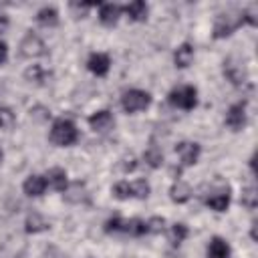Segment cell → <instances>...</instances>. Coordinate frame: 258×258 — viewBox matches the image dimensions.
<instances>
[{"mask_svg": "<svg viewBox=\"0 0 258 258\" xmlns=\"http://www.w3.org/2000/svg\"><path fill=\"white\" fill-rule=\"evenodd\" d=\"M79 139V129L71 119H56L50 127V141L58 147H67L73 145Z\"/></svg>", "mask_w": 258, "mask_h": 258, "instance_id": "1", "label": "cell"}, {"mask_svg": "<svg viewBox=\"0 0 258 258\" xmlns=\"http://www.w3.org/2000/svg\"><path fill=\"white\" fill-rule=\"evenodd\" d=\"M242 22V10L238 12H220L214 20V38H226L230 36Z\"/></svg>", "mask_w": 258, "mask_h": 258, "instance_id": "2", "label": "cell"}, {"mask_svg": "<svg viewBox=\"0 0 258 258\" xmlns=\"http://www.w3.org/2000/svg\"><path fill=\"white\" fill-rule=\"evenodd\" d=\"M167 101H169L173 107H177V109L189 111V109H194V107L198 105V91H196V87H191V85L175 87V89L169 91Z\"/></svg>", "mask_w": 258, "mask_h": 258, "instance_id": "3", "label": "cell"}, {"mask_svg": "<svg viewBox=\"0 0 258 258\" xmlns=\"http://www.w3.org/2000/svg\"><path fill=\"white\" fill-rule=\"evenodd\" d=\"M151 103V95L141 89H129L121 95V107L125 113H137L147 109Z\"/></svg>", "mask_w": 258, "mask_h": 258, "instance_id": "4", "label": "cell"}, {"mask_svg": "<svg viewBox=\"0 0 258 258\" xmlns=\"http://www.w3.org/2000/svg\"><path fill=\"white\" fill-rule=\"evenodd\" d=\"M224 77L232 85H236V87L244 85L248 81V67H246V62L240 56H228L224 60Z\"/></svg>", "mask_w": 258, "mask_h": 258, "instance_id": "5", "label": "cell"}, {"mask_svg": "<svg viewBox=\"0 0 258 258\" xmlns=\"http://www.w3.org/2000/svg\"><path fill=\"white\" fill-rule=\"evenodd\" d=\"M20 54L26 56V58H38V56H44L46 54V44L44 40L34 34V32H26L24 38L20 40Z\"/></svg>", "mask_w": 258, "mask_h": 258, "instance_id": "6", "label": "cell"}, {"mask_svg": "<svg viewBox=\"0 0 258 258\" xmlns=\"http://www.w3.org/2000/svg\"><path fill=\"white\" fill-rule=\"evenodd\" d=\"M206 206L216 210V212H226L230 206V187L228 183H220L216 187H212L210 196L206 198Z\"/></svg>", "mask_w": 258, "mask_h": 258, "instance_id": "7", "label": "cell"}, {"mask_svg": "<svg viewBox=\"0 0 258 258\" xmlns=\"http://www.w3.org/2000/svg\"><path fill=\"white\" fill-rule=\"evenodd\" d=\"M224 123L232 129V131H240L246 125V105L244 103H234L224 117Z\"/></svg>", "mask_w": 258, "mask_h": 258, "instance_id": "8", "label": "cell"}, {"mask_svg": "<svg viewBox=\"0 0 258 258\" xmlns=\"http://www.w3.org/2000/svg\"><path fill=\"white\" fill-rule=\"evenodd\" d=\"M200 151H202V147L196 141H181V143L175 145V153L179 155V161H181L183 167L194 165L200 157Z\"/></svg>", "mask_w": 258, "mask_h": 258, "instance_id": "9", "label": "cell"}, {"mask_svg": "<svg viewBox=\"0 0 258 258\" xmlns=\"http://www.w3.org/2000/svg\"><path fill=\"white\" fill-rule=\"evenodd\" d=\"M89 125H91V129L97 131V133H107V131L113 129L115 117H113L111 111L103 109V111H97V113H93V115L89 117Z\"/></svg>", "mask_w": 258, "mask_h": 258, "instance_id": "10", "label": "cell"}, {"mask_svg": "<svg viewBox=\"0 0 258 258\" xmlns=\"http://www.w3.org/2000/svg\"><path fill=\"white\" fill-rule=\"evenodd\" d=\"M62 196L69 204H87L89 202V189L83 181H71L67 185V189L62 191Z\"/></svg>", "mask_w": 258, "mask_h": 258, "instance_id": "11", "label": "cell"}, {"mask_svg": "<svg viewBox=\"0 0 258 258\" xmlns=\"http://www.w3.org/2000/svg\"><path fill=\"white\" fill-rule=\"evenodd\" d=\"M109 67H111V58L105 52H93L87 60V69L97 77H105L109 73Z\"/></svg>", "mask_w": 258, "mask_h": 258, "instance_id": "12", "label": "cell"}, {"mask_svg": "<svg viewBox=\"0 0 258 258\" xmlns=\"http://www.w3.org/2000/svg\"><path fill=\"white\" fill-rule=\"evenodd\" d=\"M121 12H123V8L119 4H113V2L101 4V8H99V20L105 26H115L117 20H119V16H121Z\"/></svg>", "mask_w": 258, "mask_h": 258, "instance_id": "13", "label": "cell"}, {"mask_svg": "<svg viewBox=\"0 0 258 258\" xmlns=\"http://www.w3.org/2000/svg\"><path fill=\"white\" fill-rule=\"evenodd\" d=\"M46 179V185H50L54 191H64L67 185H69V179H67V171L62 167H50L44 175Z\"/></svg>", "mask_w": 258, "mask_h": 258, "instance_id": "14", "label": "cell"}, {"mask_svg": "<svg viewBox=\"0 0 258 258\" xmlns=\"http://www.w3.org/2000/svg\"><path fill=\"white\" fill-rule=\"evenodd\" d=\"M22 189H24L26 196H30V198H38V196H42L44 189H46V179H44L42 175L32 173V175H28V177L24 179Z\"/></svg>", "mask_w": 258, "mask_h": 258, "instance_id": "15", "label": "cell"}, {"mask_svg": "<svg viewBox=\"0 0 258 258\" xmlns=\"http://www.w3.org/2000/svg\"><path fill=\"white\" fill-rule=\"evenodd\" d=\"M48 228H50L48 220H46L42 214H38V212H30V214L26 216V220H24V230H26L28 234H40V232H44V230H48Z\"/></svg>", "mask_w": 258, "mask_h": 258, "instance_id": "16", "label": "cell"}, {"mask_svg": "<svg viewBox=\"0 0 258 258\" xmlns=\"http://www.w3.org/2000/svg\"><path fill=\"white\" fill-rule=\"evenodd\" d=\"M194 46L189 44V42H183V44H179L177 48H175V52H173V62H175V67L177 69H187L191 62H194Z\"/></svg>", "mask_w": 258, "mask_h": 258, "instance_id": "17", "label": "cell"}, {"mask_svg": "<svg viewBox=\"0 0 258 258\" xmlns=\"http://www.w3.org/2000/svg\"><path fill=\"white\" fill-rule=\"evenodd\" d=\"M169 198L175 202V204H185L189 198H191V187L187 181L183 179H175L169 187Z\"/></svg>", "mask_w": 258, "mask_h": 258, "instance_id": "18", "label": "cell"}, {"mask_svg": "<svg viewBox=\"0 0 258 258\" xmlns=\"http://www.w3.org/2000/svg\"><path fill=\"white\" fill-rule=\"evenodd\" d=\"M208 258H230V244L224 238L214 236L208 244Z\"/></svg>", "mask_w": 258, "mask_h": 258, "instance_id": "19", "label": "cell"}, {"mask_svg": "<svg viewBox=\"0 0 258 258\" xmlns=\"http://www.w3.org/2000/svg\"><path fill=\"white\" fill-rule=\"evenodd\" d=\"M125 12L129 16V20L133 22H143L147 18V12H149V6L143 2V0H133L125 6Z\"/></svg>", "mask_w": 258, "mask_h": 258, "instance_id": "20", "label": "cell"}, {"mask_svg": "<svg viewBox=\"0 0 258 258\" xmlns=\"http://www.w3.org/2000/svg\"><path fill=\"white\" fill-rule=\"evenodd\" d=\"M36 22H38L40 26H46V28L56 26V24H58V12H56V8H52V6L40 8V10L36 12Z\"/></svg>", "mask_w": 258, "mask_h": 258, "instance_id": "21", "label": "cell"}, {"mask_svg": "<svg viewBox=\"0 0 258 258\" xmlns=\"http://www.w3.org/2000/svg\"><path fill=\"white\" fill-rule=\"evenodd\" d=\"M143 159H145V163H147L149 167L157 169V167H161V163H163V151H161V149H159L155 143H151V145L145 149Z\"/></svg>", "mask_w": 258, "mask_h": 258, "instance_id": "22", "label": "cell"}, {"mask_svg": "<svg viewBox=\"0 0 258 258\" xmlns=\"http://www.w3.org/2000/svg\"><path fill=\"white\" fill-rule=\"evenodd\" d=\"M125 234H131V236H143V234H147V222L145 220H139V218L125 220Z\"/></svg>", "mask_w": 258, "mask_h": 258, "instance_id": "23", "label": "cell"}, {"mask_svg": "<svg viewBox=\"0 0 258 258\" xmlns=\"http://www.w3.org/2000/svg\"><path fill=\"white\" fill-rule=\"evenodd\" d=\"M240 202H242L244 208L254 210V208L258 206V191H256V187H254V185L244 187V189H242V196H240Z\"/></svg>", "mask_w": 258, "mask_h": 258, "instance_id": "24", "label": "cell"}, {"mask_svg": "<svg viewBox=\"0 0 258 258\" xmlns=\"http://www.w3.org/2000/svg\"><path fill=\"white\" fill-rule=\"evenodd\" d=\"M24 79H26L28 83L42 85L44 79H46V73H44V69H42L40 64H32V67H28V69L24 71Z\"/></svg>", "mask_w": 258, "mask_h": 258, "instance_id": "25", "label": "cell"}, {"mask_svg": "<svg viewBox=\"0 0 258 258\" xmlns=\"http://www.w3.org/2000/svg\"><path fill=\"white\" fill-rule=\"evenodd\" d=\"M185 238H187V226H185V224H181V222L173 224V226H171V230H169V242H171L173 246H179Z\"/></svg>", "mask_w": 258, "mask_h": 258, "instance_id": "26", "label": "cell"}, {"mask_svg": "<svg viewBox=\"0 0 258 258\" xmlns=\"http://www.w3.org/2000/svg\"><path fill=\"white\" fill-rule=\"evenodd\" d=\"M16 123V115L10 107H0V129H12Z\"/></svg>", "mask_w": 258, "mask_h": 258, "instance_id": "27", "label": "cell"}, {"mask_svg": "<svg viewBox=\"0 0 258 258\" xmlns=\"http://www.w3.org/2000/svg\"><path fill=\"white\" fill-rule=\"evenodd\" d=\"M113 196L117 200H129L133 198V191H131V183L129 181H117L113 185Z\"/></svg>", "mask_w": 258, "mask_h": 258, "instance_id": "28", "label": "cell"}, {"mask_svg": "<svg viewBox=\"0 0 258 258\" xmlns=\"http://www.w3.org/2000/svg\"><path fill=\"white\" fill-rule=\"evenodd\" d=\"M131 191H133V198H139V200H145L151 191L149 183L145 179H137L135 183H131Z\"/></svg>", "mask_w": 258, "mask_h": 258, "instance_id": "29", "label": "cell"}, {"mask_svg": "<svg viewBox=\"0 0 258 258\" xmlns=\"http://www.w3.org/2000/svg\"><path fill=\"white\" fill-rule=\"evenodd\" d=\"M105 232L107 234H113V232H125V220L115 216V218H109L105 222Z\"/></svg>", "mask_w": 258, "mask_h": 258, "instance_id": "30", "label": "cell"}, {"mask_svg": "<svg viewBox=\"0 0 258 258\" xmlns=\"http://www.w3.org/2000/svg\"><path fill=\"white\" fill-rule=\"evenodd\" d=\"M165 228V220L161 216H153L147 220V234H161Z\"/></svg>", "mask_w": 258, "mask_h": 258, "instance_id": "31", "label": "cell"}, {"mask_svg": "<svg viewBox=\"0 0 258 258\" xmlns=\"http://www.w3.org/2000/svg\"><path fill=\"white\" fill-rule=\"evenodd\" d=\"M48 117H50V111H48L46 107H42V105H36V107L30 109V119H34V121H38V123L46 121Z\"/></svg>", "mask_w": 258, "mask_h": 258, "instance_id": "32", "label": "cell"}, {"mask_svg": "<svg viewBox=\"0 0 258 258\" xmlns=\"http://www.w3.org/2000/svg\"><path fill=\"white\" fill-rule=\"evenodd\" d=\"M91 6H93V4H89V2H83V4H81V2H73V4H71V10H75V12H77V18H79V16L83 18V16L89 12V8H91Z\"/></svg>", "mask_w": 258, "mask_h": 258, "instance_id": "33", "label": "cell"}, {"mask_svg": "<svg viewBox=\"0 0 258 258\" xmlns=\"http://www.w3.org/2000/svg\"><path fill=\"white\" fill-rule=\"evenodd\" d=\"M121 165H123V171L127 173V171H133V169L137 167V161H135V157H133V155L129 153V155H125V157H123Z\"/></svg>", "mask_w": 258, "mask_h": 258, "instance_id": "34", "label": "cell"}, {"mask_svg": "<svg viewBox=\"0 0 258 258\" xmlns=\"http://www.w3.org/2000/svg\"><path fill=\"white\" fill-rule=\"evenodd\" d=\"M6 58H8V46H6V42L0 40V64H4Z\"/></svg>", "mask_w": 258, "mask_h": 258, "instance_id": "35", "label": "cell"}, {"mask_svg": "<svg viewBox=\"0 0 258 258\" xmlns=\"http://www.w3.org/2000/svg\"><path fill=\"white\" fill-rule=\"evenodd\" d=\"M250 236H252L254 242L258 240V234H256V220H252V224H250Z\"/></svg>", "mask_w": 258, "mask_h": 258, "instance_id": "36", "label": "cell"}, {"mask_svg": "<svg viewBox=\"0 0 258 258\" xmlns=\"http://www.w3.org/2000/svg\"><path fill=\"white\" fill-rule=\"evenodd\" d=\"M6 24H8V20H6V18H0V32L6 28Z\"/></svg>", "mask_w": 258, "mask_h": 258, "instance_id": "37", "label": "cell"}, {"mask_svg": "<svg viewBox=\"0 0 258 258\" xmlns=\"http://www.w3.org/2000/svg\"><path fill=\"white\" fill-rule=\"evenodd\" d=\"M2 159H4V151H2V147H0V163H2Z\"/></svg>", "mask_w": 258, "mask_h": 258, "instance_id": "38", "label": "cell"}, {"mask_svg": "<svg viewBox=\"0 0 258 258\" xmlns=\"http://www.w3.org/2000/svg\"><path fill=\"white\" fill-rule=\"evenodd\" d=\"M14 258H24V256H14Z\"/></svg>", "mask_w": 258, "mask_h": 258, "instance_id": "39", "label": "cell"}]
</instances>
